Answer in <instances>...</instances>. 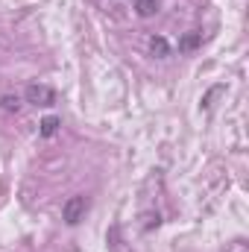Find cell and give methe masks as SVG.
I'll return each instance as SVG.
<instances>
[{
    "instance_id": "3957f363",
    "label": "cell",
    "mask_w": 249,
    "mask_h": 252,
    "mask_svg": "<svg viewBox=\"0 0 249 252\" xmlns=\"http://www.w3.org/2000/svg\"><path fill=\"white\" fill-rule=\"evenodd\" d=\"M202 44V32L199 30H187L185 35L179 38V53H193Z\"/></svg>"
},
{
    "instance_id": "277c9868",
    "label": "cell",
    "mask_w": 249,
    "mask_h": 252,
    "mask_svg": "<svg viewBox=\"0 0 249 252\" xmlns=\"http://www.w3.org/2000/svg\"><path fill=\"white\" fill-rule=\"evenodd\" d=\"M150 53L158 56V59H167V56H170V44H167V38H164V35H153V38H150Z\"/></svg>"
},
{
    "instance_id": "6da1fadb",
    "label": "cell",
    "mask_w": 249,
    "mask_h": 252,
    "mask_svg": "<svg viewBox=\"0 0 249 252\" xmlns=\"http://www.w3.org/2000/svg\"><path fill=\"white\" fill-rule=\"evenodd\" d=\"M88 196H82V193H76V196H70V199H64L62 205V220L67 226H76V223H82L85 220V214H88Z\"/></svg>"
},
{
    "instance_id": "8992f818",
    "label": "cell",
    "mask_w": 249,
    "mask_h": 252,
    "mask_svg": "<svg viewBox=\"0 0 249 252\" xmlns=\"http://www.w3.org/2000/svg\"><path fill=\"white\" fill-rule=\"evenodd\" d=\"M59 126H62V121H59V118H53V115H50V118H44V121H41V124H38V132H41V135H44V138H53V135H56V132H59Z\"/></svg>"
},
{
    "instance_id": "5b68a950",
    "label": "cell",
    "mask_w": 249,
    "mask_h": 252,
    "mask_svg": "<svg viewBox=\"0 0 249 252\" xmlns=\"http://www.w3.org/2000/svg\"><path fill=\"white\" fill-rule=\"evenodd\" d=\"M135 12L138 18H153L158 12V0H135Z\"/></svg>"
},
{
    "instance_id": "52a82bcc",
    "label": "cell",
    "mask_w": 249,
    "mask_h": 252,
    "mask_svg": "<svg viewBox=\"0 0 249 252\" xmlns=\"http://www.w3.org/2000/svg\"><path fill=\"white\" fill-rule=\"evenodd\" d=\"M0 109H6V112H18V109H21V100H18V97H0Z\"/></svg>"
},
{
    "instance_id": "7a4b0ae2",
    "label": "cell",
    "mask_w": 249,
    "mask_h": 252,
    "mask_svg": "<svg viewBox=\"0 0 249 252\" xmlns=\"http://www.w3.org/2000/svg\"><path fill=\"white\" fill-rule=\"evenodd\" d=\"M27 103H32V106H53L56 103V91L50 88V85H44V82H32V85H27Z\"/></svg>"
}]
</instances>
